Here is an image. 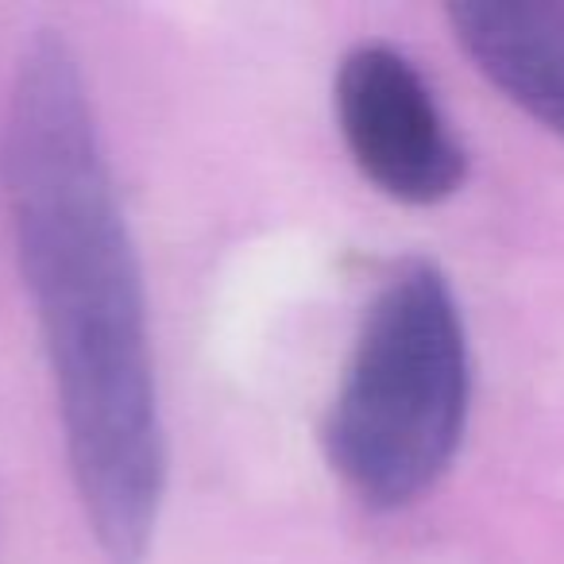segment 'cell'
Listing matches in <instances>:
<instances>
[{"label": "cell", "mask_w": 564, "mask_h": 564, "mask_svg": "<svg viewBox=\"0 0 564 564\" xmlns=\"http://www.w3.org/2000/svg\"><path fill=\"white\" fill-rule=\"evenodd\" d=\"M4 182L66 460L112 564H140L166 495L143 271L74 47L40 32L12 82Z\"/></svg>", "instance_id": "6da1fadb"}, {"label": "cell", "mask_w": 564, "mask_h": 564, "mask_svg": "<svg viewBox=\"0 0 564 564\" xmlns=\"http://www.w3.org/2000/svg\"><path fill=\"white\" fill-rule=\"evenodd\" d=\"M333 109L348 155L379 194L437 205L468 178V151L406 51L356 43L337 66Z\"/></svg>", "instance_id": "3957f363"}, {"label": "cell", "mask_w": 564, "mask_h": 564, "mask_svg": "<svg viewBox=\"0 0 564 564\" xmlns=\"http://www.w3.org/2000/svg\"><path fill=\"white\" fill-rule=\"evenodd\" d=\"M448 24L471 66L564 140V4L464 0L448 9Z\"/></svg>", "instance_id": "277c9868"}, {"label": "cell", "mask_w": 564, "mask_h": 564, "mask_svg": "<svg viewBox=\"0 0 564 564\" xmlns=\"http://www.w3.org/2000/svg\"><path fill=\"white\" fill-rule=\"evenodd\" d=\"M471 352L453 282L410 259L364 314L322 445L340 484L371 510L417 502L453 464L468 430Z\"/></svg>", "instance_id": "7a4b0ae2"}]
</instances>
